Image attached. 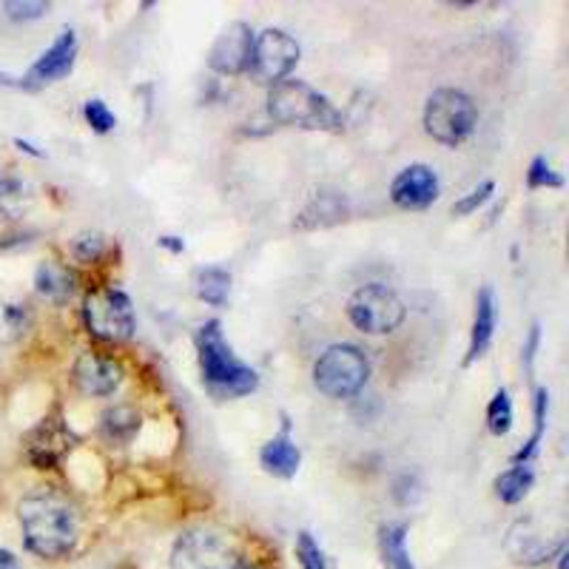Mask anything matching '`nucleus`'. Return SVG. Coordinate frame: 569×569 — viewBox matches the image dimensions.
I'll use <instances>...</instances> for the list:
<instances>
[{
  "mask_svg": "<svg viewBox=\"0 0 569 569\" xmlns=\"http://www.w3.org/2000/svg\"><path fill=\"white\" fill-rule=\"evenodd\" d=\"M20 530L29 550L46 561L71 556L78 547V516L69 498L54 490L29 492L18 505Z\"/></svg>",
  "mask_w": 569,
  "mask_h": 569,
  "instance_id": "f257e3e1",
  "label": "nucleus"
},
{
  "mask_svg": "<svg viewBox=\"0 0 569 569\" xmlns=\"http://www.w3.org/2000/svg\"><path fill=\"white\" fill-rule=\"evenodd\" d=\"M197 353H200L202 382L217 396H248L257 390V370L248 368L231 345L222 337V325L208 319L197 333Z\"/></svg>",
  "mask_w": 569,
  "mask_h": 569,
  "instance_id": "f03ea898",
  "label": "nucleus"
},
{
  "mask_svg": "<svg viewBox=\"0 0 569 569\" xmlns=\"http://www.w3.org/2000/svg\"><path fill=\"white\" fill-rule=\"evenodd\" d=\"M268 114L279 126L305 131H339L342 129V111L325 98L322 91L302 80H282L268 91Z\"/></svg>",
  "mask_w": 569,
  "mask_h": 569,
  "instance_id": "7ed1b4c3",
  "label": "nucleus"
},
{
  "mask_svg": "<svg viewBox=\"0 0 569 569\" xmlns=\"http://www.w3.org/2000/svg\"><path fill=\"white\" fill-rule=\"evenodd\" d=\"M370 362L356 345H330L313 365V385L328 399H353L368 385Z\"/></svg>",
  "mask_w": 569,
  "mask_h": 569,
  "instance_id": "20e7f679",
  "label": "nucleus"
},
{
  "mask_svg": "<svg viewBox=\"0 0 569 569\" xmlns=\"http://www.w3.org/2000/svg\"><path fill=\"white\" fill-rule=\"evenodd\" d=\"M479 109L461 89H436L425 106L427 134L441 146H461L476 131Z\"/></svg>",
  "mask_w": 569,
  "mask_h": 569,
  "instance_id": "39448f33",
  "label": "nucleus"
},
{
  "mask_svg": "<svg viewBox=\"0 0 569 569\" xmlns=\"http://www.w3.org/2000/svg\"><path fill=\"white\" fill-rule=\"evenodd\" d=\"M83 322L100 342L120 345L134 337L137 319L131 299L120 288H98L83 302Z\"/></svg>",
  "mask_w": 569,
  "mask_h": 569,
  "instance_id": "423d86ee",
  "label": "nucleus"
},
{
  "mask_svg": "<svg viewBox=\"0 0 569 569\" xmlns=\"http://www.w3.org/2000/svg\"><path fill=\"white\" fill-rule=\"evenodd\" d=\"M405 302L393 288L382 282H370L356 288L348 299V319L362 333H393L405 322Z\"/></svg>",
  "mask_w": 569,
  "mask_h": 569,
  "instance_id": "0eeeda50",
  "label": "nucleus"
},
{
  "mask_svg": "<svg viewBox=\"0 0 569 569\" xmlns=\"http://www.w3.org/2000/svg\"><path fill=\"white\" fill-rule=\"evenodd\" d=\"M171 569H240V552L220 530H188L177 538Z\"/></svg>",
  "mask_w": 569,
  "mask_h": 569,
  "instance_id": "6e6552de",
  "label": "nucleus"
},
{
  "mask_svg": "<svg viewBox=\"0 0 569 569\" xmlns=\"http://www.w3.org/2000/svg\"><path fill=\"white\" fill-rule=\"evenodd\" d=\"M299 63V43L282 29H266L262 34L253 38V52H251V71L257 83L277 86L288 80Z\"/></svg>",
  "mask_w": 569,
  "mask_h": 569,
  "instance_id": "1a4fd4ad",
  "label": "nucleus"
},
{
  "mask_svg": "<svg viewBox=\"0 0 569 569\" xmlns=\"http://www.w3.org/2000/svg\"><path fill=\"white\" fill-rule=\"evenodd\" d=\"M441 182L436 177V171L425 162H413L408 169H401L396 174V180L390 182V200L396 202L405 211H421V208H430L439 200Z\"/></svg>",
  "mask_w": 569,
  "mask_h": 569,
  "instance_id": "9d476101",
  "label": "nucleus"
},
{
  "mask_svg": "<svg viewBox=\"0 0 569 569\" xmlns=\"http://www.w3.org/2000/svg\"><path fill=\"white\" fill-rule=\"evenodd\" d=\"M253 38L248 23H231L220 38L213 40L211 54H208V66H211L217 74H226V78H237L242 71H248L251 66V52H253Z\"/></svg>",
  "mask_w": 569,
  "mask_h": 569,
  "instance_id": "9b49d317",
  "label": "nucleus"
},
{
  "mask_svg": "<svg viewBox=\"0 0 569 569\" xmlns=\"http://www.w3.org/2000/svg\"><path fill=\"white\" fill-rule=\"evenodd\" d=\"M71 376H74V385L80 388V393L100 396V399L114 396L117 388L123 385V368L114 359H109V356L91 353V350L78 356Z\"/></svg>",
  "mask_w": 569,
  "mask_h": 569,
  "instance_id": "f8f14e48",
  "label": "nucleus"
},
{
  "mask_svg": "<svg viewBox=\"0 0 569 569\" xmlns=\"http://www.w3.org/2000/svg\"><path fill=\"white\" fill-rule=\"evenodd\" d=\"M74 58H78V38L71 29H63L58 34L49 49L34 60L32 69L27 71V78L20 86H46V83H54V80H63L69 78L71 69H74Z\"/></svg>",
  "mask_w": 569,
  "mask_h": 569,
  "instance_id": "ddd939ff",
  "label": "nucleus"
},
{
  "mask_svg": "<svg viewBox=\"0 0 569 569\" xmlns=\"http://www.w3.org/2000/svg\"><path fill=\"white\" fill-rule=\"evenodd\" d=\"M259 461H262L266 472H271L277 479H293V476H297L302 453H299L297 441H293L288 419L282 421V430L259 450Z\"/></svg>",
  "mask_w": 569,
  "mask_h": 569,
  "instance_id": "4468645a",
  "label": "nucleus"
},
{
  "mask_svg": "<svg viewBox=\"0 0 569 569\" xmlns=\"http://www.w3.org/2000/svg\"><path fill=\"white\" fill-rule=\"evenodd\" d=\"M496 293H492L490 284H485L476 297V317H472V333H470V350H467V365H472L476 359L487 353V348L492 345V333H496Z\"/></svg>",
  "mask_w": 569,
  "mask_h": 569,
  "instance_id": "2eb2a0df",
  "label": "nucleus"
},
{
  "mask_svg": "<svg viewBox=\"0 0 569 569\" xmlns=\"http://www.w3.org/2000/svg\"><path fill=\"white\" fill-rule=\"evenodd\" d=\"M34 288L49 302L63 305L69 302L74 288H78V277H74V271H69V266L58 262V259H46V262L38 266V271H34Z\"/></svg>",
  "mask_w": 569,
  "mask_h": 569,
  "instance_id": "dca6fc26",
  "label": "nucleus"
},
{
  "mask_svg": "<svg viewBox=\"0 0 569 569\" xmlns=\"http://www.w3.org/2000/svg\"><path fill=\"white\" fill-rule=\"evenodd\" d=\"M532 481H536V465L532 461H512L496 479V496L505 505H518L530 492Z\"/></svg>",
  "mask_w": 569,
  "mask_h": 569,
  "instance_id": "f3484780",
  "label": "nucleus"
},
{
  "mask_svg": "<svg viewBox=\"0 0 569 569\" xmlns=\"http://www.w3.org/2000/svg\"><path fill=\"white\" fill-rule=\"evenodd\" d=\"M142 416L137 413L131 405H114L103 413V421H100V430H103L106 441L109 445H129L137 433H140Z\"/></svg>",
  "mask_w": 569,
  "mask_h": 569,
  "instance_id": "a211bd4d",
  "label": "nucleus"
},
{
  "mask_svg": "<svg viewBox=\"0 0 569 569\" xmlns=\"http://www.w3.org/2000/svg\"><path fill=\"white\" fill-rule=\"evenodd\" d=\"M194 293L211 308H226L228 293H231V273L217 266L200 268L194 273Z\"/></svg>",
  "mask_w": 569,
  "mask_h": 569,
  "instance_id": "6ab92c4d",
  "label": "nucleus"
},
{
  "mask_svg": "<svg viewBox=\"0 0 569 569\" xmlns=\"http://www.w3.org/2000/svg\"><path fill=\"white\" fill-rule=\"evenodd\" d=\"M32 328V311L23 302H0V345L23 339Z\"/></svg>",
  "mask_w": 569,
  "mask_h": 569,
  "instance_id": "aec40b11",
  "label": "nucleus"
},
{
  "mask_svg": "<svg viewBox=\"0 0 569 569\" xmlns=\"http://www.w3.org/2000/svg\"><path fill=\"white\" fill-rule=\"evenodd\" d=\"M547 416H550V393H547V388H538L536 410H532V421H536V427H532V436L527 439V445L512 456V461H536L538 447H541L543 433H547Z\"/></svg>",
  "mask_w": 569,
  "mask_h": 569,
  "instance_id": "412c9836",
  "label": "nucleus"
},
{
  "mask_svg": "<svg viewBox=\"0 0 569 569\" xmlns=\"http://www.w3.org/2000/svg\"><path fill=\"white\" fill-rule=\"evenodd\" d=\"M405 525L382 527V556L388 569H413V561L408 556V543H405Z\"/></svg>",
  "mask_w": 569,
  "mask_h": 569,
  "instance_id": "4be33fe9",
  "label": "nucleus"
},
{
  "mask_svg": "<svg viewBox=\"0 0 569 569\" xmlns=\"http://www.w3.org/2000/svg\"><path fill=\"white\" fill-rule=\"evenodd\" d=\"M487 427L492 436H507L512 430V399L505 388H498L487 408Z\"/></svg>",
  "mask_w": 569,
  "mask_h": 569,
  "instance_id": "5701e85b",
  "label": "nucleus"
},
{
  "mask_svg": "<svg viewBox=\"0 0 569 569\" xmlns=\"http://www.w3.org/2000/svg\"><path fill=\"white\" fill-rule=\"evenodd\" d=\"M527 186L530 188H561L563 186V177L558 171H552L550 160L547 157H536L527 171Z\"/></svg>",
  "mask_w": 569,
  "mask_h": 569,
  "instance_id": "b1692460",
  "label": "nucleus"
},
{
  "mask_svg": "<svg viewBox=\"0 0 569 569\" xmlns=\"http://www.w3.org/2000/svg\"><path fill=\"white\" fill-rule=\"evenodd\" d=\"M83 114H86V123L98 131V134H109V131L117 126V117L111 114V109L103 103V100H89V103L83 106Z\"/></svg>",
  "mask_w": 569,
  "mask_h": 569,
  "instance_id": "393cba45",
  "label": "nucleus"
},
{
  "mask_svg": "<svg viewBox=\"0 0 569 569\" xmlns=\"http://www.w3.org/2000/svg\"><path fill=\"white\" fill-rule=\"evenodd\" d=\"M106 251V240L100 233H80L71 240V253L78 262H94Z\"/></svg>",
  "mask_w": 569,
  "mask_h": 569,
  "instance_id": "a878e982",
  "label": "nucleus"
},
{
  "mask_svg": "<svg viewBox=\"0 0 569 569\" xmlns=\"http://www.w3.org/2000/svg\"><path fill=\"white\" fill-rule=\"evenodd\" d=\"M492 191H496V182H492V180L481 182L479 188H472L470 194H465L459 202H456L453 213H456V217H470V213H476L481 206H485L487 200H490Z\"/></svg>",
  "mask_w": 569,
  "mask_h": 569,
  "instance_id": "bb28decb",
  "label": "nucleus"
},
{
  "mask_svg": "<svg viewBox=\"0 0 569 569\" xmlns=\"http://www.w3.org/2000/svg\"><path fill=\"white\" fill-rule=\"evenodd\" d=\"M299 561H302V569H325L322 552H319V543L313 541L311 532L299 536Z\"/></svg>",
  "mask_w": 569,
  "mask_h": 569,
  "instance_id": "cd10ccee",
  "label": "nucleus"
},
{
  "mask_svg": "<svg viewBox=\"0 0 569 569\" xmlns=\"http://www.w3.org/2000/svg\"><path fill=\"white\" fill-rule=\"evenodd\" d=\"M12 20H38L49 12V3H3Z\"/></svg>",
  "mask_w": 569,
  "mask_h": 569,
  "instance_id": "c85d7f7f",
  "label": "nucleus"
},
{
  "mask_svg": "<svg viewBox=\"0 0 569 569\" xmlns=\"http://www.w3.org/2000/svg\"><path fill=\"white\" fill-rule=\"evenodd\" d=\"M538 342H541V325H532L530 339H527V345H525V365H527V370H532V362H536Z\"/></svg>",
  "mask_w": 569,
  "mask_h": 569,
  "instance_id": "c756f323",
  "label": "nucleus"
},
{
  "mask_svg": "<svg viewBox=\"0 0 569 569\" xmlns=\"http://www.w3.org/2000/svg\"><path fill=\"white\" fill-rule=\"evenodd\" d=\"M157 246H160V248H169V251H174V253L186 251V242L177 240V237H160V240H157Z\"/></svg>",
  "mask_w": 569,
  "mask_h": 569,
  "instance_id": "7c9ffc66",
  "label": "nucleus"
},
{
  "mask_svg": "<svg viewBox=\"0 0 569 569\" xmlns=\"http://www.w3.org/2000/svg\"><path fill=\"white\" fill-rule=\"evenodd\" d=\"M0 569H20L18 558H14L9 550H0Z\"/></svg>",
  "mask_w": 569,
  "mask_h": 569,
  "instance_id": "2f4dec72",
  "label": "nucleus"
},
{
  "mask_svg": "<svg viewBox=\"0 0 569 569\" xmlns=\"http://www.w3.org/2000/svg\"><path fill=\"white\" fill-rule=\"evenodd\" d=\"M0 83H3V86H18L12 78H7V74H0Z\"/></svg>",
  "mask_w": 569,
  "mask_h": 569,
  "instance_id": "473e14b6",
  "label": "nucleus"
},
{
  "mask_svg": "<svg viewBox=\"0 0 569 569\" xmlns=\"http://www.w3.org/2000/svg\"><path fill=\"white\" fill-rule=\"evenodd\" d=\"M0 188H3V182H0Z\"/></svg>",
  "mask_w": 569,
  "mask_h": 569,
  "instance_id": "72a5a7b5",
  "label": "nucleus"
}]
</instances>
